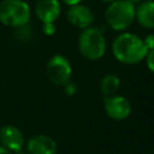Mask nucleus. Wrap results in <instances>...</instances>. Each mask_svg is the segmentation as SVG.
<instances>
[{
	"label": "nucleus",
	"instance_id": "39448f33",
	"mask_svg": "<svg viewBox=\"0 0 154 154\" xmlns=\"http://www.w3.org/2000/svg\"><path fill=\"white\" fill-rule=\"evenodd\" d=\"M46 75L54 85H65L72 76V66L70 60L63 54L52 55L46 64Z\"/></svg>",
	"mask_w": 154,
	"mask_h": 154
},
{
	"label": "nucleus",
	"instance_id": "4468645a",
	"mask_svg": "<svg viewBox=\"0 0 154 154\" xmlns=\"http://www.w3.org/2000/svg\"><path fill=\"white\" fill-rule=\"evenodd\" d=\"M146 64H147V67L149 71H152L154 73V49L152 51H148L147 53V57H146Z\"/></svg>",
	"mask_w": 154,
	"mask_h": 154
},
{
	"label": "nucleus",
	"instance_id": "20e7f679",
	"mask_svg": "<svg viewBox=\"0 0 154 154\" xmlns=\"http://www.w3.org/2000/svg\"><path fill=\"white\" fill-rule=\"evenodd\" d=\"M136 6L126 0H114L108 4L105 11V18L111 29L125 31L135 20Z\"/></svg>",
	"mask_w": 154,
	"mask_h": 154
},
{
	"label": "nucleus",
	"instance_id": "6ab92c4d",
	"mask_svg": "<svg viewBox=\"0 0 154 154\" xmlns=\"http://www.w3.org/2000/svg\"><path fill=\"white\" fill-rule=\"evenodd\" d=\"M128 2H130V4H132V5H135V6H137L138 4H141L143 0H126Z\"/></svg>",
	"mask_w": 154,
	"mask_h": 154
},
{
	"label": "nucleus",
	"instance_id": "ddd939ff",
	"mask_svg": "<svg viewBox=\"0 0 154 154\" xmlns=\"http://www.w3.org/2000/svg\"><path fill=\"white\" fill-rule=\"evenodd\" d=\"M63 87H64V93L66 95H69V96H72V95H75L77 93V84L75 82H71L70 81V82H67Z\"/></svg>",
	"mask_w": 154,
	"mask_h": 154
},
{
	"label": "nucleus",
	"instance_id": "1a4fd4ad",
	"mask_svg": "<svg viewBox=\"0 0 154 154\" xmlns=\"http://www.w3.org/2000/svg\"><path fill=\"white\" fill-rule=\"evenodd\" d=\"M61 13V4L59 0H37L35 4L36 17L45 23H54Z\"/></svg>",
	"mask_w": 154,
	"mask_h": 154
},
{
	"label": "nucleus",
	"instance_id": "6e6552de",
	"mask_svg": "<svg viewBox=\"0 0 154 154\" xmlns=\"http://www.w3.org/2000/svg\"><path fill=\"white\" fill-rule=\"evenodd\" d=\"M1 147L14 153L22 152L24 147V136L22 131L14 125H5L0 129Z\"/></svg>",
	"mask_w": 154,
	"mask_h": 154
},
{
	"label": "nucleus",
	"instance_id": "f257e3e1",
	"mask_svg": "<svg viewBox=\"0 0 154 154\" xmlns=\"http://www.w3.org/2000/svg\"><path fill=\"white\" fill-rule=\"evenodd\" d=\"M114 58L123 64H137L146 59L148 49L138 35L129 31L120 32L112 42Z\"/></svg>",
	"mask_w": 154,
	"mask_h": 154
},
{
	"label": "nucleus",
	"instance_id": "dca6fc26",
	"mask_svg": "<svg viewBox=\"0 0 154 154\" xmlns=\"http://www.w3.org/2000/svg\"><path fill=\"white\" fill-rule=\"evenodd\" d=\"M143 42H144V45H146V47H147L148 51L154 49V32L147 34L144 36V38H143Z\"/></svg>",
	"mask_w": 154,
	"mask_h": 154
},
{
	"label": "nucleus",
	"instance_id": "9b49d317",
	"mask_svg": "<svg viewBox=\"0 0 154 154\" xmlns=\"http://www.w3.org/2000/svg\"><path fill=\"white\" fill-rule=\"evenodd\" d=\"M135 19L146 29H154V0H143L136 6Z\"/></svg>",
	"mask_w": 154,
	"mask_h": 154
},
{
	"label": "nucleus",
	"instance_id": "7ed1b4c3",
	"mask_svg": "<svg viewBox=\"0 0 154 154\" xmlns=\"http://www.w3.org/2000/svg\"><path fill=\"white\" fill-rule=\"evenodd\" d=\"M31 18L30 5L25 0H1L0 23L11 28L25 26Z\"/></svg>",
	"mask_w": 154,
	"mask_h": 154
},
{
	"label": "nucleus",
	"instance_id": "aec40b11",
	"mask_svg": "<svg viewBox=\"0 0 154 154\" xmlns=\"http://www.w3.org/2000/svg\"><path fill=\"white\" fill-rule=\"evenodd\" d=\"M101 1H103V2H108V4H109V2H112V1H114V0H101Z\"/></svg>",
	"mask_w": 154,
	"mask_h": 154
},
{
	"label": "nucleus",
	"instance_id": "a211bd4d",
	"mask_svg": "<svg viewBox=\"0 0 154 154\" xmlns=\"http://www.w3.org/2000/svg\"><path fill=\"white\" fill-rule=\"evenodd\" d=\"M0 154H13L12 152H10V150H7L6 148H4V147H1L0 146Z\"/></svg>",
	"mask_w": 154,
	"mask_h": 154
},
{
	"label": "nucleus",
	"instance_id": "f03ea898",
	"mask_svg": "<svg viewBox=\"0 0 154 154\" xmlns=\"http://www.w3.org/2000/svg\"><path fill=\"white\" fill-rule=\"evenodd\" d=\"M78 51L88 60L95 61L101 59L107 48L103 32L96 26H89L78 35Z\"/></svg>",
	"mask_w": 154,
	"mask_h": 154
},
{
	"label": "nucleus",
	"instance_id": "f8f14e48",
	"mask_svg": "<svg viewBox=\"0 0 154 154\" xmlns=\"http://www.w3.org/2000/svg\"><path fill=\"white\" fill-rule=\"evenodd\" d=\"M120 87V78L116 73H106L100 79V90L106 96H112Z\"/></svg>",
	"mask_w": 154,
	"mask_h": 154
},
{
	"label": "nucleus",
	"instance_id": "f3484780",
	"mask_svg": "<svg viewBox=\"0 0 154 154\" xmlns=\"http://www.w3.org/2000/svg\"><path fill=\"white\" fill-rule=\"evenodd\" d=\"M63 1H64V4H66V5H69V6L71 7V6H76V5H79L82 0H63Z\"/></svg>",
	"mask_w": 154,
	"mask_h": 154
},
{
	"label": "nucleus",
	"instance_id": "0eeeda50",
	"mask_svg": "<svg viewBox=\"0 0 154 154\" xmlns=\"http://www.w3.org/2000/svg\"><path fill=\"white\" fill-rule=\"evenodd\" d=\"M66 17H67V20L70 24H72L73 26L78 28V29H82V30L91 26V24L95 19V14H94L93 10L84 4H79L76 6L69 7V10L66 12Z\"/></svg>",
	"mask_w": 154,
	"mask_h": 154
},
{
	"label": "nucleus",
	"instance_id": "2eb2a0df",
	"mask_svg": "<svg viewBox=\"0 0 154 154\" xmlns=\"http://www.w3.org/2000/svg\"><path fill=\"white\" fill-rule=\"evenodd\" d=\"M55 30H57V26H55L54 23H45L42 25V31L47 36H51V35L55 34Z\"/></svg>",
	"mask_w": 154,
	"mask_h": 154
},
{
	"label": "nucleus",
	"instance_id": "9d476101",
	"mask_svg": "<svg viewBox=\"0 0 154 154\" xmlns=\"http://www.w3.org/2000/svg\"><path fill=\"white\" fill-rule=\"evenodd\" d=\"M28 154H57V142L47 135H35L26 142Z\"/></svg>",
	"mask_w": 154,
	"mask_h": 154
},
{
	"label": "nucleus",
	"instance_id": "423d86ee",
	"mask_svg": "<svg viewBox=\"0 0 154 154\" xmlns=\"http://www.w3.org/2000/svg\"><path fill=\"white\" fill-rule=\"evenodd\" d=\"M103 107L106 114L113 120H124L131 114V103L123 95L106 96L103 99Z\"/></svg>",
	"mask_w": 154,
	"mask_h": 154
}]
</instances>
